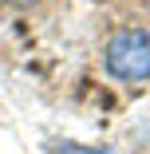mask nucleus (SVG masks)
Instances as JSON below:
<instances>
[{
    "label": "nucleus",
    "instance_id": "obj_3",
    "mask_svg": "<svg viewBox=\"0 0 150 154\" xmlns=\"http://www.w3.org/2000/svg\"><path fill=\"white\" fill-rule=\"evenodd\" d=\"M8 4H20V8H28V4H36V0H8Z\"/></svg>",
    "mask_w": 150,
    "mask_h": 154
},
{
    "label": "nucleus",
    "instance_id": "obj_2",
    "mask_svg": "<svg viewBox=\"0 0 150 154\" xmlns=\"http://www.w3.org/2000/svg\"><path fill=\"white\" fill-rule=\"evenodd\" d=\"M51 154H115L111 146H79V142H51Z\"/></svg>",
    "mask_w": 150,
    "mask_h": 154
},
{
    "label": "nucleus",
    "instance_id": "obj_1",
    "mask_svg": "<svg viewBox=\"0 0 150 154\" xmlns=\"http://www.w3.org/2000/svg\"><path fill=\"white\" fill-rule=\"evenodd\" d=\"M107 75L118 83H146L150 79V32L146 28H123L115 32L103 51Z\"/></svg>",
    "mask_w": 150,
    "mask_h": 154
}]
</instances>
